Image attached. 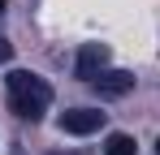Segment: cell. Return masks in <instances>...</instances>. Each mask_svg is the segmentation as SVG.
Masks as SVG:
<instances>
[{
    "instance_id": "obj_1",
    "label": "cell",
    "mask_w": 160,
    "mask_h": 155,
    "mask_svg": "<svg viewBox=\"0 0 160 155\" xmlns=\"http://www.w3.org/2000/svg\"><path fill=\"white\" fill-rule=\"evenodd\" d=\"M4 86H9L13 116H22V121H39V116L48 112V103H52V86H48L43 78L26 73V69H13V73L4 78Z\"/></svg>"
},
{
    "instance_id": "obj_2",
    "label": "cell",
    "mask_w": 160,
    "mask_h": 155,
    "mask_svg": "<svg viewBox=\"0 0 160 155\" xmlns=\"http://www.w3.org/2000/svg\"><path fill=\"white\" fill-rule=\"evenodd\" d=\"M104 69H108V43H82V48H78V60H74V78L95 82Z\"/></svg>"
},
{
    "instance_id": "obj_3",
    "label": "cell",
    "mask_w": 160,
    "mask_h": 155,
    "mask_svg": "<svg viewBox=\"0 0 160 155\" xmlns=\"http://www.w3.org/2000/svg\"><path fill=\"white\" fill-rule=\"evenodd\" d=\"M104 125V112H95V108H74V112H65L61 116V129L65 134H95V129Z\"/></svg>"
},
{
    "instance_id": "obj_4",
    "label": "cell",
    "mask_w": 160,
    "mask_h": 155,
    "mask_svg": "<svg viewBox=\"0 0 160 155\" xmlns=\"http://www.w3.org/2000/svg\"><path fill=\"white\" fill-rule=\"evenodd\" d=\"M95 91H100L104 99H121V95L134 91V73H126V69H104V73L95 78Z\"/></svg>"
},
{
    "instance_id": "obj_5",
    "label": "cell",
    "mask_w": 160,
    "mask_h": 155,
    "mask_svg": "<svg viewBox=\"0 0 160 155\" xmlns=\"http://www.w3.org/2000/svg\"><path fill=\"white\" fill-rule=\"evenodd\" d=\"M104 155H134V138L130 134H112L104 142Z\"/></svg>"
},
{
    "instance_id": "obj_6",
    "label": "cell",
    "mask_w": 160,
    "mask_h": 155,
    "mask_svg": "<svg viewBox=\"0 0 160 155\" xmlns=\"http://www.w3.org/2000/svg\"><path fill=\"white\" fill-rule=\"evenodd\" d=\"M4 60H13V43H9V39L0 35V65H4Z\"/></svg>"
},
{
    "instance_id": "obj_7",
    "label": "cell",
    "mask_w": 160,
    "mask_h": 155,
    "mask_svg": "<svg viewBox=\"0 0 160 155\" xmlns=\"http://www.w3.org/2000/svg\"><path fill=\"white\" fill-rule=\"evenodd\" d=\"M52 155H78V151H52Z\"/></svg>"
},
{
    "instance_id": "obj_8",
    "label": "cell",
    "mask_w": 160,
    "mask_h": 155,
    "mask_svg": "<svg viewBox=\"0 0 160 155\" xmlns=\"http://www.w3.org/2000/svg\"><path fill=\"white\" fill-rule=\"evenodd\" d=\"M4 4H9V0H0V13H4Z\"/></svg>"
},
{
    "instance_id": "obj_9",
    "label": "cell",
    "mask_w": 160,
    "mask_h": 155,
    "mask_svg": "<svg viewBox=\"0 0 160 155\" xmlns=\"http://www.w3.org/2000/svg\"><path fill=\"white\" fill-rule=\"evenodd\" d=\"M156 155H160V142H156Z\"/></svg>"
}]
</instances>
